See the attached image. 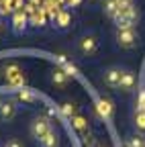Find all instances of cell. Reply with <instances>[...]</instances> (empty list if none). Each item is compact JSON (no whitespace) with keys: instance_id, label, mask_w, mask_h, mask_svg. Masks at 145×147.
I'll return each instance as SVG.
<instances>
[{"instance_id":"cell-7","label":"cell","mask_w":145,"mask_h":147,"mask_svg":"<svg viewBox=\"0 0 145 147\" xmlns=\"http://www.w3.org/2000/svg\"><path fill=\"white\" fill-rule=\"evenodd\" d=\"M16 117V106L12 100H0V121H12Z\"/></svg>"},{"instance_id":"cell-1","label":"cell","mask_w":145,"mask_h":147,"mask_svg":"<svg viewBox=\"0 0 145 147\" xmlns=\"http://www.w3.org/2000/svg\"><path fill=\"white\" fill-rule=\"evenodd\" d=\"M2 76H4V82L12 88H23L27 84V76L23 74V69L16 65V63H10L2 69Z\"/></svg>"},{"instance_id":"cell-19","label":"cell","mask_w":145,"mask_h":147,"mask_svg":"<svg viewBox=\"0 0 145 147\" xmlns=\"http://www.w3.org/2000/svg\"><path fill=\"white\" fill-rule=\"evenodd\" d=\"M135 123H137L139 129H143V131H145V110H139V108H137V113H135Z\"/></svg>"},{"instance_id":"cell-22","label":"cell","mask_w":145,"mask_h":147,"mask_svg":"<svg viewBox=\"0 0 145 147\" xmlns=\"http://www.w3.org/2000/svg\"><path fill=\"white\" fill-rule=\"evenodd\" d=\"M4 147H23V145H21L19 139H8V141L4 143Z\"/></svg>"},{"instance_id":"cell-10","label":"cell","mask_w":145,"mask_h":147,"mask_svg":"<svg viewBox=\"0 0 145 147\" xmlns=\"http://www.w3.org/2000/svg\"><path fill=\"white\" fill-rule=\"evenodd\" d=\"M96 113H98L100 119H111V115H113V102L108 98H100L96 102Z\"/></svg>"},{"instance_id":"cell-5","label":"cell","mask_w":145,"mask_h":147,"mask_svg":"<svg viewBox=\"0 0 145 147\" xmlns=\"http://www.w3.org/2000/svg\"><path fill=\"white\" fill-rule=\"evenodd\" d=\"M123 71L125 69H121V67H108V69H104V76H102V80H104V84L108 86V88H119L121 86V78H123Z\"/></svg>"},{"instance_id":"cell-14","label":"cell","mask_w":145,"mask_h":147,"mask_svg":"<svg viewBox=\"0 0 145 147\" xmlns=\"http://www.w3.org/2000/svg\"><path fill=\"white\" fill-rule=\"evenodd\" d=\"M71 125H74V129H76V131H80V133H86L88 129H90L88 121H86L84 117H80V115H76V117H71Z\"/></svg>"},{"instance_id":"cell-2","label":"cell","mask_w":145,"mask_h":147,"mask_svg":"<svg viewBox=\"0 0 145 147\" xmlns=\"http://www.w3.org/2000/svg\"><path fill=\"white\" fill-rule=\"evenodd\" d=\"M115 39L123 49H133L139 43V37L135 33V29H117L115 33Z\"/></svg>"},{"instance_id":"cell-13","label":"cell","mask_w":145,"mask_h":147,"mask_svg":"<svg viewBox=\"0 0 145 147\" xmlns=\"http://www.w3.org/2000/svg\"><path fill=\"white\" fill-rule=\"evenodd\" d=\"M123 92H131L135 88V74L131 69H125L123 71V78H121V86H119Z\"/></svg>"},{"instance_id":"cell-23","label":"cell","mask_w":145,"mask_h":147,"mask_svg":"<svg viewBox=\"0 0 145 147\" xmlns=\"http://www.w3.org/2000/svg\"><path fill=\"white\" fill-rule=\"evenodd\" d=\"M2 29H4V27H2V23H0V35H2Z\"/></svg>"},{"instance_id":"cell-15","label":"cell","mask_w":145,"mask_h":147,"mask_svg":"<svg viewBox=\"0 0 145 147\" xmlns=\"http://www.w3.org/2000/svg\"><path fill=\"white\" fill-rule=\"evenodd\" d=\"M61 115L67 117V119L76 117V115H78V106H76L74 102H63V104H61Z\"/></svg>"},{"instance_id":"cell-11","label":"cell","mask_w":145,"mask_h":147,"mask_svg":"<svg viewBox=\"0 0 145 147\" xmlns=\"http://www.w3.org/2000/svg\"><path fill=\"white\" fill-rule=\"evenodd\" d=\"M67 82H69V76H67L61 67H55V69L51 71V84H53V86L63 88V86H67Z\"/></svg>"},{"instance_id":"cell-20","label":"cell","mask_w":145,"mask_h":147,"mask_svg":"<svg viewBox=\"0 0 145 147\" xmlns=\"http://www.w3.org/2000/svg\"><path fill=\"white\" fill-rule=\"evenodd\" d=\"M117 2H119V12L121 10H125V8H131V6H135V2H133V0H117ZM117 12V14H119Z\"/></svg>"},{"instance_id":"cell-17","label":"cell","mask_w":145,"mask_h":147,"mask_svg":"<svg viewBox=\"0 0 145 147\" xmlns=\"http://www.w3.org/2000/svg\"><path fill=\"white\" fill-rule=\"evenodd\" d=\"M127 147H145V139L139 135H131L127 139Z\"/></svg>"},{"instance_id":"cell-3","label":"cell","mask_w":145,"mask_h":147,"mask_svg":"<svg viewBox=\"0 0 145 147\" xmlns=\"http://www.w3.org/2000/svg\"><path fill=\"white\" fill-rule=\"evenodd\" d=\"M51 129H53V127H51V123H49L47 117H35V119L31 121V135L37 139V141H39L43 135H47Z\"/></svg>"},{"instance_id":"cell-21","label":"cell","mask_w":145,"mask_h":147,"mask_svg":"<svg viewBox=\"0 0 145 147\" xmlns=\"http://www.w3.org/2000/svg\"><path fill=\"white\" fill-rule=\"evenodd\" d=\"M137 108L139 110H145V90L139 92V102H137Z\"/></svg>"},{"instance_id":"cell-18","label":"cell","mask_w":145,"mask_h":147,"mask_svg":"<svg viewBox=\"0 0 145 147\" xmlns=\"http://www.w3.org/2000/svg\"><path fill=\"white\" fill-rule=\"evenodd\" d=\"M19 100H23V102H35L37 96H35L33 92H29V90H19Z\"/></svg>"},{"instance_id":"cell-16","label":"cell","mask_w":145,"mask_h":147,"mask_svg":"<svg viewBox=\"0 0 145 147\" xmlns=\"http://www.w3.org/2000/svg\"><path fill=\"white\" fill-rule=\"evenodd\" d=\"M104 12L111 18H115L117 12H119V2H117V0H106V2H104Z\"/></svg>"},{"instance_id":"cell-4","label":"cell","mask_w":145,"mask_h":147,"mask_svg":"<svg viewBox=\"0 0 145 147\" xmlns=\"http://www.w3.org/2000/svg\"><path fill=\"white\" fill-rule=\"evenodd\" d=\"M78 49H80L82 55H94L96 49H98V39H96V35H92V33L82 35L80 39H78Z\"/></svg>"},{"instance_id":"cell-12","label":"cell","mask_w":145,"mask_h":147,"mask_svg":"<svg viewBox=\"0 0 145 147\" xmlns=\"http://www.w3.org/2000/svg\"><path fill=\"white\" fill-rule=\"evenodd\" d=\"M57 145H59V135L55 129H51L47 135H43L39 139V147H57Z\"/></svg>"},{"instance_id":"cell-9","label":"cell","mask_w":145,"mask_h":147,"mask_svg":"<svg viewBox=\"0 0 145 147\" xmlns=\"http://www.w3.org/2000/svg\"><path fill=\"white\" fill-rule=\"evenodd\" d=\"M51 25L57 27V29H67V27L71 25V12H69L67 8H61V10L55 14V18H53Z\"/></svg>"},{"instance_id":"cell-8","label":"cell","mask_w":145,"mask_h":147,"mask_svg":"<svg viewBox=\"0 0 145 147\" xmlns=\"http://www.w3.org/2000/svg\"><path fill=\"white\" fill-rule=\"evenodd\" d=\"M29 25L35 27V29L47 27V25H49V18H47L45 10H35V12H31V14H29Z\"/></svg>"},{"instance_id":"cell-6","label":"cell","mask_w":145,"mask_h":147,"mask_svg":"<svg viewBox=\"0 0 145 147\" xmlns=\"http://www.w3.org/2000/svg\"><path fill=\"white\" fill-rule=\"evenodd\" d=\"M12 29H14V33H23L25 29H27V25H29V14L25 12V10H16V12H12Z\"/></svg>"}]
</instances>
